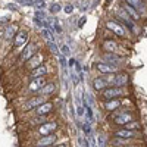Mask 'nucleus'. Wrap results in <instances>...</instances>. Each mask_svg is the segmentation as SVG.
<instances>
[{
  "label": "nucleus",
  "instance_id": "obj_1",
  "mask_svg": "<svg viewBox=\"0 0 147 147\" xmlns=\"http://www.w3.org/2000/svg\"><path fill=\"white\" fill-rule=\"evenodd\" d=\"M122 94H124V91H122L121 87H109L106 88L105 91H102V97L105 100H116L118 97H121Z\"/></svg>",
  "mask_w": 147,
  "mask_h": 147
},
{
  "label": "nucleus",
  "instance_id": "obj_2",
  "mask_svg": "<svg viewBox=\"0 0 147 147\" xmlns=\"http://www.w3.org/2000/svg\"><path fill=\"white\" fill-rule=\"evenodd\" d=\"M57 128V124L56 122H46L44 125H41L38 128V134L41 137H47V136H52L53 131Z\"/></svg>",
  "mask_w": 147,
  "mask_h": 147
},
{
  "label": "nucleus",
  "instance_id": "obj_3",
  "mask_svg": "<svg viewBox=\"0 0 147 147\" xmlns=\"http://www.w3.org/2000/svg\"><path fill=\"white\" fill-rule=\"evenodd\" d=\"M46 103V96H40V97H34V99L28 100L25 103V109L27 110H31V109H37V107H40L41 105Z\"/></svg>",
  "mask_w": 147,
  "mask_h": 147
},
{
  "label": "nucleus",
  "instance_id": "obj_4",
  "mask_svg": "<svg viewBox=\"0 0 147 147\" xmlns=\"http://www.w3.org/2000/svg\"><path fill=\"white\" fill-rule=\"evenodd\" d=\"M35 50H37V46L34 44V43H30L25 49L22 50V53H21V59H24V60H30L32 56H35Z\"/></svg>",
  "mask_w": 147,
  "mask_h": 147
},
{
  "label": "nucleus",
  "instance_id": "obj_5",
  "mask_svg": "<svg viewBox=\"0 0 147 147\" xmlns=\"http://www.w3.org/2000/svg\"><path fill=\"white\" fill-rule=\"evenodd\" d=\"M96 68L99 72L102 74H113L118 71V66H113V65H109L106 62H99V63H96Z\"/></svg>",
  "mask_w": 147,
  "mask_h": 147
},
{
  "label": "nucleus",
  "instance_id": "obj_6",
  "mask_svg": "<svg viewBox=\"0 0 147 147\" xmlns=\"http://www.w3.org/2000/svg\"><path fill=\"white\" fill-rule=\"evenodd\" d=\"M132 121L134 119H132V116L129 113H121V115L115 116V119H113V122L116 125H128V124H131Z\"/></svg>",
  "mask_w": 147,
  "mask_h": 147
},
{
  "label": "nucleus",
  "instance_id": "obj_7",
  "mask_svg": "<svg viewBox=\"0 0 147 147\" xmlns=\"http://www.w3.org/2000/svg\"><path fill=\"white\" fill-rule=\"evenodd\" d=\"M107 28L110 31H113L116 35H121V37L125 35V30H124V27H122V24H116L113 21H109L107 22Z\"/></svg>",
  "mask_w": 147,
  "mask_h": 147
},
{
  "label": "nucleus",
  "instance_id": "obj_8",
  "mask_svg": "<svg viewBox=\"0 0 147 147\" xmlns=\"http://www.w3.org/2000/svg\"><path fill=\"white\" fill-rule=\"evenodd\" d=\"M28 41V32L27 31H19L18 34H16V37H15V41H13V46L15 47H21L22 44H25Z\"/></svg>",
  "mask_w": 147,
  "mask_h": 147
},
{
  "label": "nucleus",
  "instance_id": "obj_9",
  "mask_svg": "<svg viewBox=\"0 0 147 147\" xmlns=\"http://www.w3.org/2000/svg\"><path fill=\"white\" fill-rule=\"evenodd\" d=\"M55 141H56V136L52 134V136H47V137H41L37 141V146L38 147H52V144H55Z\"/></svg>",
  "mask_w": 147,
  "mask_h": 147
},
{
  "label": "nucleus",
  "instance_id": "obj_10",
  "mask_svg": "<svg viewBox=\"0 0 147 147\" xmlns=\"http://www.w3.org/2000/svg\"><path fill=\"white\" fill-rule=\"evenodd\" d=\"M44 87H46V80L44 78H35L30 84V90L31 91H38V90H43Z\"/></svg>",
  "mask_w": 147,
  "mask_h": 147
},
{
  "label": "nucleus",
  "instance_id": "obj_11",
  "mask_svg": "<svg viewBox=\"0 0 147 147\" xmlns=\"http://www.w3.org/2000/svg\"><path fill=\"white\" fill-rule=\"evenodd\" d=\"M52 109H53V105H52L50 102H46V103L41 105L40 107H37L35 112H37V115H38V116H46L47 113L52 112Z\"/></svg>",
  "mask_w": 147,
  "mask_h": 147
},
{
  "label": "nucleus",
  "instance_id": "obj_12",
  "mask_svg": "<svg viewBox=\"0 0 147 147\" xmlns=\"http://www.w3.org/2000/svg\"><path fill=\"white\" fill-rule=\"evenodd\" d=\"M107 85H109V82H107V80H105V78H96V80L93 81V87H94L96 91H105Z\"/></svg>",
  "mask_w": 147,
  "mask_h": 147
},
{
  "label": "nucleus",
  "instance_id": "obj_13",
  "mask_svg": "<svg viewBox=\"0 0 147 147\" xmlns=\"http://www.w3.org/2000/svg\"><path fill=\"white\" fill-rule=\"evenodd\" d=\"M46 74H47V68H46L44 65H41V66H38L37 69L31 71L30 78H31V80H35V78H43V77L46 75Z\"/></svg>",
  "mask_w": 147,
  "mask_h": 147
},
{
  "label": "nucleus",
  "instance_id": "obj_14",
  "mask_svg": "<svg viewBox=\"0 0 147 147\" xmlns=\"http://www.w3.org/2000/svg\"><path fill=\"white\" fill-rule=\"evenodd\" d=\"M103 59L106 60V63L113 65V66H116V65L121 62V57L116 56L115 53H105V55H103Z\"/></svg>",
  "mask_w": 147,
  "mask_h": 147
},
{
  "label": "nucleus",
  "instance_id": "obj_15",
  "mask_svg": "<svg viewBox=\"0 0 147 147\" xmlns=\"http://www.w3.org/2000/svg\"><path fill=\"white\" fill-rule=\"evenodd\" d=\"M134 136H136V134H134V131H131V129H118V131H115V137H119V138L129 140Z\"/></svg>",
  "mask_w": 147,
  "mask_h": 147
},
{
  "label": "nucleus",
  "instance_id": "obj_16",
  "mask_svg": "<svg viewBox=\"0 0 147 147\" xmlns=\"http://www.w3.org/2000/svg\"><path fill=\"white\" fill-rule=\"evenodd\" d=\"M103 47H105L106 53H116L118 52V44L115 41H112V40H106Z\"/></svg>",
  "mask_w": 147,
  "mask_h": 147
},
{
  "label": "nucleus",
  "instance_id": "obj_17",
  "mask_svg": "<svg viewBox=\"0 0 147 147\" xmlns=\"http://www.w3.org/2000/svg\"><path fill=\"white\" fill-rule=\"evenodd\" d=\"M124 10L127 12V13L129 15V18L131 19H140V15H138V12L134 9L131 5H128L127 2H125V5H124Z\"/></svg>",
  "mask_w": 147,
  "mask_h": 147
},
{
  "label": "nucleus",
  "instance_id": "obj_18",
  "mask_svg": "<svg viewBox=\"0 0 147 147\" xmlns=\"http://www.w3.org/2000/svg\"><path fill=\"white\" fill-rule=\"evenodd\" d=\"M115 85H125L128 82V77L125 75V74H116V75L113 77V81H112Z\"/></svg>",
  "mask_w": 147,
  "mask_h": 147
},
{
  "label": "nucleus",
  "instance_id": "obj_19",
  "mask_svg": "<svg viewBox=\"0 0 147 147\" xmlns=\"http://www.w3.org/2000/svg\"><path fill=\"white\" fill-rule=\"evenodd\" d=\"M40 60H41V56H40V55L32 56V57L28 60V66H30L32 71H34V69H37L38 66H41V62H40Z\"/></svg>",
  "mask_w": 147,
  "mask_h": 147
},
{
  "label": "nucleus",
  "instance_id": "obj_20",
  "mask_svg": "<svg viewBox=\"0 0 147 147\" xmlns=\"http://www.w3.org/2000/svg\"><path fill=\"white\" fill-rule=\"evenodd\" d=\"M119 106H121L119 99H116V100H110V102H106V103H105V109L107 110V112H112V110L118 109Z\"/></svg>",
  "mask_w": 147,
  "mask_h": 147
},
{
  "label": "nucleus",
  "instance_id": "obj_21",
  "mask_svg": "<svg viewBox=\"0 0 147 147\" xmlns=\"http://www.w3.org/2000/svg\"><path fill=\"white\" fill-rule=\"evenodd\" d=\"M127 3L131 5L137 12H143V10H144V3L141 2V0H128Z\"/></svg>",
  "mask_w": 147,
  "mask_h": 147
},
{
  "label": "nucleus",
  "instance_id": "obj_22",
  "mask_svg": "<svg viewBox=\"0 0 147 147\" xmlns=\"http://www.w3.org/2000/svg\"><path fill=\"white\" fill-rule=\"evenodd\" d=\"M15 32H16V25H9V27H6V31H5V38L6 40H10L12 37L15 35ZM16 37V35H15Z\"/></svg>",
  "mask_w": 147,
  "mask_h": 147
},
{
  "label": "nucleus",
  "instance_id": "obj_23",
  "mask_svg": "<svg viewBox=\"0 0 147 147\" xmlns=\"http://www.w3.org/2000/svg\"><path fill=\"white\" fill-rule=\"evenodd\" d=\"M112 144H113L115 147H125V146L128 144V140L119 138V137H113V138H112Z\"/></svg>",
  "mask_w": 147,
  "mask_h": 147
},
{
  "label": "nucleus",
  "instance_id": "obj_24",
  "mask_svg": "<svg viewBox=\"0 0 147 147\" xmlns=\"http://www.w3.org/2000/svg\"><path fill=\"white\" fill-rule=\"evenodd\" d=\"M82 131H84V134H85V138H90V137H93V134H91V127H90V122L85 121V124L82 125Z\"/></svg>",
  "mask_w": 147,
  "mask_h": 147
},
{
  "label": "nucleus",
  "instance_id": "obj_25",
  "mask_svg": "<svg viewBox=\"0 0 147 147\" xmlns=\"http://www.w3.org/2000/svg\"><path fill=\"white\" fill-rule=\"evenodd\" d=\"M55 91V84H46V87L41 90V93H43V96H47V94H52Z\"/></svg>",
  "mask_w": 147,
  "mask_h": 147
},
{
  "label": "nucleus",
  "instance_id": "obj_26",
  "mask_svg": "<svg viewBox=\"0 0 147 147\" xmlns=\"http://www.w3.org/2000/svg\"><path fill=\"white\" fill-rule=\"evenodd\" d=\"M16 3H19L21 6H35L37 0H19Z\"/></svg>",
  "mask_w": 147,
  "mask_h": 147
},
{
  "label": "nucleus",
  "instance_id": "obj_27",
  "mask_svg": "<svg viewBox=\"0 0 147 147\" xmlns=\"http://www.w3.org/2000/svg\"><path fill=\"white\" fill-rule=\"evenodd\" d=\"M60 10H62V5H59V3H53L50 6V13H57Z\"/></svg>",
  "mask_w": 147,
  "mask_h": 147
},
{
  "label": "nucleus",
  "instance_id": "obj_28",
  "mask_svg": "<svg viewBox=\"0 0 147 147\" xmlns=\"http://www.w3.org/2000/svg\"><path fill=\"white\" fill-rule=\"evenodd\" d=\"M49 47H50V50H52V53H53V55L60 56V55H59V49H57V46H56L55 43H49Z\"/></svg>",
  "mask_w": 147,
  "mask_h": 147
},
{
  "label": "nucleus",
  "instance_id": "obj_29",
  "mask_svg": "<svg viewBox=\"0 0 147 147\" xmlns=\"http://www.w3.org/2000/svg\"><path fill=\"white\" fill-rule=\"evenodd\" d=\"M53 30H55L56 32H59V34L62 32V27H60V24H59V21H57V19L55 21V25H53Z\"/></svg>",
  "mask_w": 147,
  "mask_h": 147
},
{
  "label": "nucleus",
  "instance_id": "obj_30",
  "mask_svg": "<svg viewBox=\"0 0 147 147\" xmlns=\"http://www.w3.org/2000/svg\"><path fill=\"white\" fill-rule=\"evenodd\" d=\"M99 147H106V140H105L103 134H100V136H99Z\"/></svg>",
  "mask_w": 147,
  "mask_h": 147
},
{
  "label": "nucleus",
  "instance_id": "obj_31",
  "mask_svg": "<svg viewBox=\"0 0 147 147\" xmlns=\"http://www.w3.org/2000/svg\"><path fill=\"white\" fill-rule=\"evenodd\" d=\"M78 3H80V9L84 12V10L88 9V3H91V2H78Z\"/></svg>",
  "mask_w": 147,
  "mask_h": 147
},
{
  "label": "nucleus",
  "instance_id": "obj_32",
  "mask_svg": "<svg viewBox=\"0 0 147 147\" xmlns=\"http://www.w3.org/2000/svg\"><path fill=\"white\" fill-rule=\"evenodd\" d=\"M35 7H37V9H43V7H46V2H44V0H37Z\"/></svg>",
  "mask_w": 147,
  "mask_h": 147
},
{
  "label": "nucleus",
  "instance_id": "obj_33",
  "mask_svg": "<svg viewBox=\"0 0 147 147\" xmlns=\"http://www.w3.org/2000/svg\"><path fill=\"white\" fill-rule=\"evenodd\" d=\"M68 55H69V47L65 44V46H62V56H65V57H66Z\"/></svg>",
  "mask_w": 147,
  "mask_h": 147
},
{
  "label": "nucleus",
  "instance_id": "obj_34",
  "mask_svg": "<svg viewBox=\"0 0 147 147\" xmlns=\"http://www.w3.org/2000/svg\"><path fill=\"white\" fill-rule=\"evenodd\" d=\"M65 12H66V13H72V12H74V5H66L65 6Z\"/></svg>",
  "mask_w": 147,
  "mask_h": 147
},
{
  "label": "nucleus",
  "instance_id": "obj_35",
  "mask_svg": "<svg viewBox=\"0 0 147 147\" xmlns=\"http://www.w3.org/2000/svg\"><path fill=\"white\" fill-rule=\"evenodd\" d=\"M85 21H87V18H85V15H84V16H81V19L78 21V28H81V27L84 25V24H85Z\"/></svg>",
  "mask_w": 147,
  "mask_h": 147
},
{
  "label": "nucleus",
  "instance_id": "obj_36",
  "mask_svg": "<svg viewBox=\"0 0 147 147\" xmlns=\"http://www.w3.org/2000/svg\"><path fill=\"white\" fill-rule=\"evenodd\" d=\"M77 109H78V110H77V113H78L80 116H82V115H84V112H85V110H84V106H82V105H80Z\"/></svg>",
  "mask_w": 147,
  "mask_h": 147
},
{
  "label": "nucleus",
  "instance_id": "obj_37",
  "mask_svg": "<svg viewBox=\"0 0 147 147\" xmlns=\"http://www.w3.org/2000/svg\"><path fill=\"white\" fill-rule=\"evenodd\" d=\"M52 147H66L65 144H57V146H52Z\"/></svg>",
  "mask_w": 147,
  "mask_h": 147
}]
</instances>
